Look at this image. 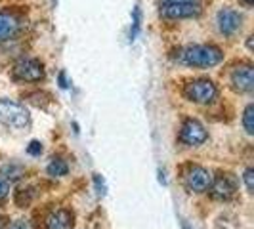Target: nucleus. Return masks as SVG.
Instances as JSON below:
<instances>
[{
	"label": "nucleus",
	"mask_w": 254,
	"mask_h": 229,
	"mask_svg": "<svg viewBox=\"0 0 254 229\" xmlns=\"http://www.w3.org/2000/svg\"><path fill=\"white\" fill-rule=\"evenodd\" d=\"M216 23H218V31L224 37H231L241 27V15H239V12H235L231 8H222L216 15Z\"/></svg>",
	"instance_id": "nucleus-8"
},
{
	"label": "nucleus",
	"mask_w": 254,
	"mask_h": 229,
	"mask_svg": "<svg viewBox=\"0 0 254 229\" xmlns=\"http://www.w3.org/2000/svg\"><path fill=\"white\" fill-rule=\"evenodd\" d=\"M0 174H2V176H6V178L10 179V181H15V179L21 178L23 170H21L19 166H4V168L0 170Z\"/></svg>",
	"instance_id": "nucleus-16"
},
{
	"label": "nucleus",
	"mask_w": 254,
	"mask_h": 229,
	"mask_svg": "<svg viewBox=\"0 0 254 229\" xmlns=\"http://www.w3.org/2000/svg\"><path fill=\"white\" fill-rule=\"evenodd\" d=\"M27 153H29V155H35V157L40 155V153H42V143H40V141H31V143L27 145Z\"/></svg>",
	"instance_id": "nucleus-18"
},
{
	"label": "nucleus",
	"mask_w": 254,
	"mask_h": 229,
	"mask_svg": "<svg viewBox=\"0 0 254 229\" xmlns=\"http://www.w3.org/2000/svg\"><path fill=\"white\" fill-rule=\"evenodd\" d=\"M243 179H245V185H247V189L253 193V189H254V170H253V168H247V170H245V174H243Z\"/></svg>",
	"instance_id": "nucleus-17"
},
{
	"label": "nucleus",
	"mask_w": 254,
	"mask_h": 229,
	"mask_svg": "<svg viewBox=\"0 0 254 229\" xmlns=\"http://www.w3.org/2000/svg\"><path fill=\"white\" fill-rule=\"evenodd\" d=\"M46 172L50 176H54V178H62V176H65L69 172V166L62 159H54L50 165H48V168H46Z\"/></svg>",
	"instance_id": "nucleus-13"
},
{
	"label": "nucleus",
	"mask_w": 254,
	"mask_h": 229,
	"mask_svg": "<svg viewBox=\"0 0 254 229\" xmlns=\"http://www.w3.org/2000/svg\"><path fill=\"white\" fill-rule=\"evenodd\" d=\"M208 138V134H206V128L199 122V120H195V118H188L184 124H182V132H180V140L184 141L186 145H191V147H197V145H201L204 143Z\"/></svg>",
	"instance_id": "nucleus-6"
},
{
	"label": "nucleus",
	"mask_w": 254,
	"mask_h": 229,
	"mask_svg": "<svg viewBox=\"0 0 254 229\" xmlns=\"http://www.w3.org/2000/svg\"><path fill=\"white\" fill-rule=\"evenodd\" d=\"M184 229H190V228H188V226H186V224H184Z\"/></svg>",
	"instance_id": "nucleus-25"
},
{
	"label": "nucleus",
	"mask_w": 254,
	"mask_h": 229,
	"mask_svg": "<svg viewBox=\"0 0 254 229\" xmlns=\"http://www.w3.org/2000/svg\"><path fill=\"white\" fill-rule=\"evenodd\" d=\"M212 183V174L203 166H191L186 172V185L193 193H204Z\"/></svg>",
	"instance_id": "nucleus-7"
},
{
	"label": "nucleus",
	"mask_w": 254,
	"mask_h": 229,
	"mask_svg": "<svg viewBox=\"0 0 254 229\" xmlns=\"http://www.w3.org/2000/svg\"><path fill=\"white\" fill-rule=\"evenodd\" d=\"M0 122L12 128H25L31 122V114L19 103L0 100Z\"/></svg>",
	"instance_id": "nucleus-2"
},
{
	"label": "nucleus",
	"mask_w": 254,
	"mask_h": 229,
	"mask_svg": "<svg viewBox=\"0 0 254 229\" xmlns=\"http://www.w3.org/2000/svg\"><path fill=\"white\" fill-rule=\"evenodd\" d=\"M241 4L245 6V8H253L254 0H241Z\"/></svg>",
	"instance_id": "nucleus-24"
},
{
	"label": "nucleus",
	"mask_w": 254,
	"mask_h": 229,
	"mask_svg": "<svg viewBox=\"0 0 254 229\" xmlns=\"http://www.w3.org/2000/svg\"><path fill=\"white\" fill-rule=\"evenodd\" d=\"M182 2H201V0H159V6H166V4H182Z\"/></svg>",
	"instance_id": "nucleus-20"
},
{
	"label": "nucleus",
	"mask_w": 254,
	"mask_h": 229,
	"mask_svg": "<svg viewBox=\"0 0 254 229\" xmlns=\"http://www.w3.org/2000/svg\"><path fill=\"white\" fill-rule=\"evenodd\" d=\"M94 181H96V185H98V193H100V195H103V193H105V191H103V181L102 179H100V176H96V178H94Z\"/></svg>",
	"instance_id": "nucleus-21"
},
{
	"label": "nucleus",
	"mask_w": 254,
	"mask_h": 229,
	"mask_svg": "<svg viewBox=\"0 0 254 229\" xmlns=\"http://www.w3.org/2000/svg\"><path fill=\"white\" fill-rule=\"evenodd\" d=\"M208 189H210L214 199L228 201V199H231L235 195V191H237V181H235V178H231L229 174H226V176H220V178L214 179Z\"/></svg>",
	"instance_id": "nucleus-9"
},
{
	"label": "nucleus",
	"mask_w": 254,
	"mask_h": 229,
	"mask_svg": "<svg viewBox=\"0 0 254 229\" xmlns=\"http://www.w3.org/2000/svg\"><path fill=\"white\" fill-rule=\"evenodd\" d=\"M218 96L216 84L208 78H197V80H191L190 84L186 86V98L190 102L195 103H210L214 102Z\"/></svg>",
	"instance_id": "nucleus-3"
},
{
	"label": "nucleus",
	"mask_w": 254,
	"mask_h": 229,
	"mask_svg": "<svg viewBox=\"0 0 254 229\" xmlns=\"http://www.w3.org/2000/svg\"><path fill=\"white\" fill-rule=\"evenodd\" d=\"M60 86L67 88V80H65V73H60Z\"/></svg>",
	"instance_id": "nucleus-23"
},
{
	"label": "nucleus",
	"mask_w": 254,
	"mask_h": 229,
	"mask_svg": "<svg viewBox=\"0 0 254 229\" xmlns=\"http://www.w3.org/2000/svg\"><path fill=\"white\" fill-rule=\"evenodd\" d=\"M159 13L165 19H186L197 17L201 13V2H182V4H166L159 6Z\"/></svg>",
	"instance_id": "nucleus-5"
},
{
	"label": "nucleus",
	"mask_w": 254,
	"mask_h": 229,
	"mask_svg": "<svg viewBox=\"0 0 254 229\" xmlns=\"http://www.w3.org/2000/svg\"><path fill=\"white\" fill-rule=\"evenodd\" d=\"M73 226V216L67 210H58L46 222V229H69Z\"/></svg>",
	"instance_id": "nucleus-12"
},
{
	"label": "nucleus",
	"mask_w": 254,
	"mask_h": 229,
	"mask_svg": "<svg viewBox=\"0 0 254 229\" xmlns=\"http://www.w3.org/2000/svg\"><path fill=\"white\" fill-rule=\"evenodd\" d=\"M224 59L220 48L212 44H193L180 52V61L190 67H214Z\"/></svg>",
	"instance_id": "nucleus-1"
},
{
	"label": "nucleus",
	"mask_w": 254,
	"mask_h": 229,
	"mask_svg": "<svg viewBox=\"0 0 254 229\" xmlns=\"http://www.w3.org/2000/svg\"><path fill=\"white\" fill-rule=\"evenodd\" d=\"M12 229H27V224L25 222H15L12 226Z\"/></svg>",
	"instance_id": "nucleus-22"
},
{
	"label": "nucleus",
	"mask_w": 254,
	"mask_h": 229,
	"mask_svg": "<svg viewBox=\"0 0 254 229\" xmlns=\"http://www.w3.org/2000/svg\"><path fill=\"white\" fill-rule=\"evenodd\" d=\"M140 25H141V12H140V6H134L132 10V29H130V40L138 37L140 33Z\"/></svg>",
	"instance_id": "nucleus-15"
},
{
	"label": "nucleus",
	"mask_w": 254,
	"mask_h": 229,
	"mask_svg": "<svg viewBox=\"0 0 254 229\" xmlns=\"http://www.w3.org/2000/svg\"><path fill=\"white\" fill-rule=\"evenodd\" d=\"M13 78L21 80V82H38L44 78V67L38 59H19L13 65Z\"/></svg>",
	"instance_id": "nucleus-4"
},
{
	"label": "nucleus",
	"mask_w": 254,
	"mask_h": 229,
	"mask_svg": "<svg viewBox=\"0 0 254 229\" xmlns=\"http://www.w3.org/2000/svg\"><path fill=\"white\" fill-rule=\"evenodd\" d=\"M8 195H10V183L0 178V201H4Z\"/></svg>",
	"instance_id": "nucleus-19"
},
{
	"label": "nucleus",
	"mask_w": 254,
	"mask_h": 229,
	"mask_svg": "<svg viewBox=\"0 0 254 229\" xmlns=\"http://www.w3.org/2000/svg\"><path fill=\"white\" fill-rule=\"evenodd\" d=\"M243 126L247 134H254V105L249 103L245 107V113H243Z\"/></svg>",
	"instance_id": "nucleus-14"
},
{
	"label": "nucleus",
	"mask_w": 254,
	"mask_h": 229,
	"mask_svg": "<svg viewBox=\"0 0 254 229\" xmlns=\"http://www.w3.org/2000/svg\"><path fill=\"white\" fill-rule=\"evenodd\" d=\"M231 84L239 92H251L254 88V71L251 65H239L231 73Z\"/></svg>",
	"instance_id": "nucleus-10"
},
{
	"label": "nucleus",
	"mask_w": 254,
	"mask_h": 229,
	"mask_svg": "<svg viewBox=\"0 0 254 229\" xmlns=\"http://www.w3.org/2000/svg\"><path fill=\"white\" fill-rule=\"evenodd\" d=\"M19 31V19L8 12H0V40H10Z\"/></svg>",
	"instance_id": "nucleus-11"
}]
</instances>
